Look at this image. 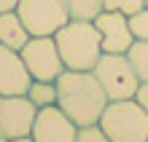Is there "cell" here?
Listing matches in <instances>:
<instances>
[{"label":"cell","mask_w":148,"mask_h":142,"mask_svg":"<svg viewBox=\"0 0 148 142\" xmlns=\"http://www.w3.org/2000/svg\"><path fill=\"white\" fill-rule=\"evenodd\" d=\"M108 94L100 86L92 70H62L57 78V105L78 126L100 123V115L108 105Z\"/></svg>","instance_id":"1"},{"label":"cell","mask_w":148,"mask_h":142,"mask_svg":"<svg viewBox=\"0 0 148 142\" xmlns=\"http://www.w3.org/2000/svg\"><path fill=\"white\" fill-rule=\"evenodd\" d=\"M54 40L62 54L65 70H94L97 59L102 56L100 32L89 19H70L54 32Z\"/></svg>","instance_id":"2"},{"label":"cell","mask_w":148,"mask_h":142,"mask_svg":"<svg viewBox=\"0 0 148 142\" xmlns=\"http://www.w3.org/2000/svg\"><path fill=\"white\" fill-rule=\"evenodd\" d=\"M100 129L110 142H148V113L137 99H110L100 115Z\"/></svg>","instance_id":"3"},{"label":"cell","mask_w":148,"mask_h":142,"mask_svg":"<svg viewBox=\"0 0 148 142\" xmlns=\"http://www.w3.org/2000/svg\"><path fill=\"white\" fill-rule=\"evenodd\" d=\"M92 73L97 75L100 86L105 88L108 99H132L137 86H140V78H137L127 54H108V51H102V56L97 59Z\"/></svg>","instance_id":"4"},{"label":"cell","mask_w":148,"mask_h":142,"mask_svg":"<svg viewBox=\"0 0 148 142\" xmlns=\"http://www.w3.org/2000/svg\"><path fill=\"white\" fill-rule=\"evenodd\" d=\"M19 54L32 81H57L65 70V62L57 48L54 35H32L22 46Z\"/></svg>","instance_id":"5"},{"label":"cell","mask_w":148,"mask_h":142,"mask_svg":"<svg viewBox=\"0 0 148 142\" xmlns=\"http://www.w3.org/2000/svg\"><path fill=\"white\" fill-rule=\"evenodd\" d=\"M16 14L30 35H54L62 24L70 22L65 0H19Z\"/></svg>","instance_id":"6"},{"label":"cell","mask_w":148,"mask_h":142,"mask_svg":"<svg viewBox=\"0 0 148 142\" xmlns=\"http://www.w3.org/2000/svg\"><path fill=\"white\" fill-rule=\"evenodd\" d=\"M35 115H38V107L32 105V99L27 94L0 96V131L5 134V139L30 137Z\"/></svg>","instance_id":"7"},{"label":"cell","mask_w":148,"mask_h":142,"mask_svg":"<svg viewBox=\"0 0 148 142\" xmlns=\"http://www.w3.org/2000/svg\"><path fill=\"white\" fill-rule=\"evenodd\" d=\"M75 134H78V123L59 105L40 107L30 131L35 142H75Z\"/></svg>","instance_id":"8"},{"label":"cell","mask_w":148,"mask_h":142,"mask_svg":"<svg viewBox=\"0 0 148 142\" xmlns=\"http://www.w3.org/2000/svg\"><path fill=\"white\" fill-rule=\"evenodd\" d=\"M92 22H94V27L100 32L102 51H108V54H127L129 46L135 43V35L129 30V16L127 14L105 11V8H102Z\"/></svg>","instance_id":"9"},{"label":"cell","mask_w":148,"mask_h":142,"mask_svg":"<svg viewBox=\"0 0 148 142\" xmlns=\"http://www.w3.org/2000/svg\"><path fill=\"white\" fill-rule=\"evenodd\" d=\"M32 78L22 62V54L16 48H8L0 43V96L8 94H27Z\"/></svg>","instance_id":"10"},{"label":"cell","mask_w":148,"mask_h":142,"mask_svg":"<svg viewBox=\"0 0 148 142\" xmlns=\"http://www.w3.org/2000/svg\"><path fill=\"white\" fill-rule=\"evenodd\" d=\"M30 38H32L30 30L24 27V22L19 19L16 11H3V14H0V43H3V46L22 51V46Z\"/></svg>","instance_id":"11"},{"label":"cell","mask_w":148,"mask_h":142,"mask_svg":"<svg viewBox=\"0 0 148 142\" xmlns=\"http://www.w3.org/2000/svg\"><path fill=\"white\" fill-rule=\"evenodd\" d=\"M27 96L32 99V105L38 110L57 105V81H32L27 86Z\"/></svg>","instance_id":"12"},{"label":"cell","mask_w":148,"mask_h":142,"mask_svg":"<svg viewBox=\"0 0 148 142\" xmlns=\"http://www.w3.org/2000/svg\"><path fill=\"white\" fill-rule=\"evenodd\" d=\"M129 62H132L135 73L140 81H148V40H135L127 51Z\"/></svg>","instance_id":"13"},{"label":"cell","mask_w":148,"mask_h":142,"mask_svg":"<svg viewBox=\"0 0 148 142\" xmlns=\"http://www.w3.org/2000/svg\"><path fill=\"white\" fill-rule=\"evenodd\" d=\"M70 19H94L102 11V0H65Z\"/></svg>","instance_id":"14"},{"label":"cell","mask_w":148,"mask_h":142,"mask_svg":"<svg viewBox=\"0 0 148 142\" xmlns=\"http://www.w3.org/2000/svg\"><path fill=\"white\" fill-rule=\"evenodd\" d=\"M129 30H132L135 40H148V5L129 14Z\"/></svg>","instance_id":"15"},{"label":"cell","mask_w":148,"mask_h":142,"mask_svg":"<svg viewBox=\"0 0 148 142\" xmlns=\"http://www.w3.org/2000/svg\"><path fill=\"white\" fill-rule=\"evenodd\" d=\"M145 5V0H102V8L105 11H119V14H135Z\"/></svg>","instance_id":"16"},{"label":"cell","mask_w":148,"mask_h":142,"mask_svg":"<svg viewBox=\"0 0 148 142\" xmlns=\"http://www.w3.org/2000/svg\"><path fill=\"white\" fill-rule=\"evenodd\" d=\"M75 142H110V137L100 129V123H92V126H78Z\"/></svg>","instance_id":"17"},{"label":"cell","mask_w":148,"mask_h":142,"mask_svg":"<svg viewBox=\"0 0 148 142\" xmlns=\"http://www.w3.org/2000/svg\"><path fill=\"white\" fill-rule=\"evenodd\" d=\"M135 99H137V105L148 113V81H140V86H137V91H135Z\"/></svg>","instance_id":"18"},{"label":"cell","mask_w":148,"mask_h":142,"mask_svg":"<svg viewBox=\"0 0 148 142\" xmlns=\"http://www.w3.org/2000/svg\"><path fill=\"white\" fill-rule=\"evenodd\" d=\"M16 5H19V0H0V14L3 11H16Z\"/></svg>","instance_id":"19"},{"label":"cell","mask_w":148,"mask_h":142,"mask_svg":"<svg viewBox=\"0 0 148 142\" xmlns=\"http://www.w3.org/2000/svg\"><path fill=\"white\" fill-rule=\"evenodd\" d=\"M5 142H35L32 137H14V139H5Z\"/></svg>","instance_id":"20"},{"label":"cell","mask_w":148,"mask_h":142,"mask_svg":"<svg viewBox=\"0 0 148 142\" xmlns=\"http://www.w3.org/2000/svg\"><path fill=\"white\" fill-rule=\"evenodd\" d=\"M0 142H5V134H3V131H0Z\"/></svg>","instance_id":"21"},{"label":"cell","mask_w":148,"mask_h":142,"mask_svg":"<svg viewBox=\"0 0 148 142\" xmlns=\"http://www.w3.org/2000/svg\"><path fill=\"white\" fill-rule=\"evenodd\" d=\"M145 5H148V0H145Z\"/></svg>","instance_id":"22"}]
</instances>
